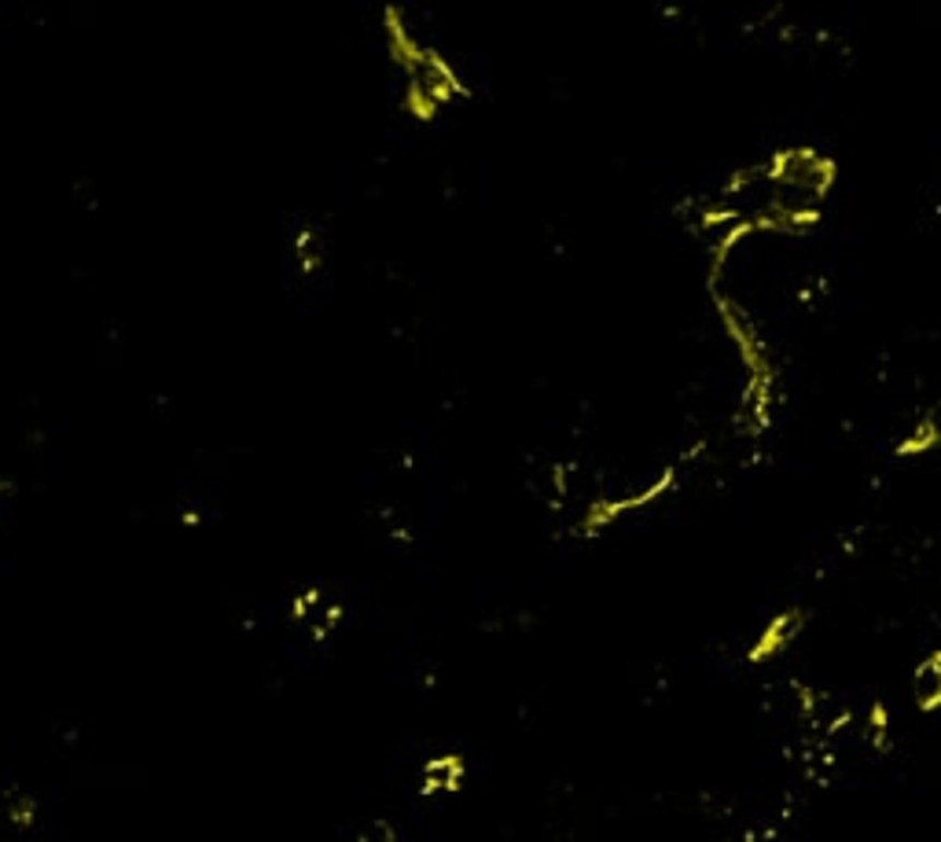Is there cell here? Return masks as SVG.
<instances>
[{
  "instance_id": "6da1fadb",
  "label": "cell",
  "mask_w": 941,
  "mask_h": 842,
  "mask_svg": "<svg viewBox=\"0 0 941 842\" xmlns=\"http://www.w3.org/2000/svg\"><path fill=\"white\" fill-rule=\"evenodd\" d=\"M916 699L919 707H941V655L916 669Z\"/></svg>"
}]
</instances>
